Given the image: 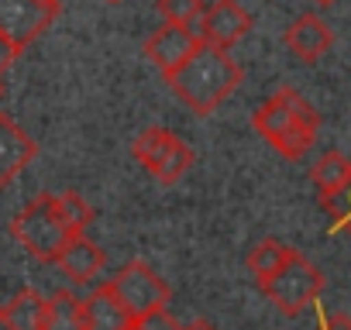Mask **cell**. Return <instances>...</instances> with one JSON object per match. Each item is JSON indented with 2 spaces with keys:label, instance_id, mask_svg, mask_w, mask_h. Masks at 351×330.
Returning <instances> with one entry per match:
<instances>
[{
  "label": "cell",
  "instance_id": "8992f818",
  "mask_svg": "<svg viewBox=\"0 0 351 330\" xmlns=\"http://www.w3.org/2000/svg\"><path fill=\"white\" fill-rule=\"evenodd\" d=\"M107 285L114 289V296L121 299V306L128 309V316H131L134 323H141V320H148L152 313L165 309V306H169V296H172L169 282L158 279V272H155L152 265H145V262H128V265H121L117 275L107 279Z\"/></svg>",
  "mask_w": 351,
  "mask_h": 330
},
{
  "label": "cell",
  "instance_id": "4fadbf2b",
  "mask_svg": "<svg viewBox=\"0 0 351 330\" xmlns=\"http://www.w3.org/2000/svg\"><path fill=\"white\" fill-rule=\"evenodd\" d=\"M83 309H86V330H128V327L134 323L107 282L97 285V289L83 299Z\"/></svg>",
  "mask_w": 351,
  "mask_h": 330
},
{
  "label": "cell",
  "instance_id": "2e32d148",
  "mask_svg": "<svg viewBox=\"0 0 351 330\" xmlns=\"http://www.w3.org/2000/svg\"><path fill=\"white\" fill-rule=\"evenodd\" d=\"M45 330H86V309L83 299L69 289L56 292L49 299V313H45Z\"/></svg>",
  "mask_w": 351,
  "mask_h": 330
},
{
  "label": "cell",
  "instance_id": "5b68a950",
  "mask_svg": "<svg viewBox=\"0 0 351 330\" xmlns=\"http://www.w3.org/2000/svg\"><path fill=\"white\" fill-rule=\"evenodd\" d=\"M131 155L145 165V173L158 183H180L190 165H193V148L169 127H148L131 141Z\"/></svg>",
  "mask_w": 351,
  "mask_h": 330
},
{
  "label": "cell",
  "instance_id": "52a82bcc",
  "mask_svg": "<svg viewBox=\"0 0 351 330\" xmlns=\"http://www.w3.org/2000/svg\"><path fill=\"white\" fill-rule=\"evenodd\" d=\"M62 4L56 0H0V31L21 52L59 18Z\"/></svg>",
  "mask_w": 351,
  "mask_h": 330
},
{
  "label": "cell",
  "instance_id": "ffe728a7",
  "mask_svg": "<svg viewBox=\"0 0 351 330\" xmlns=\"http://www.w3.org/2000/svg\"><path fill=\"white\" fill-rule=\"evenodd\" d=\"M320 210L330 217V231L334 234H348L351 238V179H348V186L334 196V200H327V203H320Z\"/></svg>",
  "mask_w": 351,
  "mask_h": 330
},
{
  "label": "cell",
  "instance_id": "5bb4252c",
  "mask_svg": "<svg viewBox=\"0 0 351 330\" xmlns=\"http://www.w3.org/2000/svg\"><path fill=\"white\" fill-rule=\"evenodd\" d=\"M49 299L35 289H21L8 306H0V323L8 330H45Z\"/></svg>",
  "mask_w": 351,
  "mask_h": 330
},
{
  "label": "cell",
  "instance_id": "e0dca14e",
  "mask_svg": "<svg viewBox=\"0 0 351 330\" xmlns=\"http://www.w3.org/2000/svg\"><path fill=\"white\" fill-rule=\"evenodd\" d=\"M289 251H293V248H286L282 241H276V238H265V241H258V244L248 251L245 265H248V272H252L258 282H265L269 275H276V272L282 268V262L289 258Z\"/></svg>",
  "mask_w": 351,
  "mask_h": 330
},
{
  "label": "cell",
  "instance_id": "30bf717a",
  "mask_svg": "<svg viewBox=\"0 0 351 330\" xmlns=\"http://www.w3.org/2000/svg\"><path fill=\"white\" fill-rule=\"evenodd\" d=\"M38 155V144L32 141V134L11 120L8 114H0V190L11 186Z\"/></svg>",
  "mask_w": 351,
  "mask_h": 330
},
{
  "label": "cell",
  "instance_id": "8fae6325",
  "mask_svg": "<svg viewBox=\"0 0 351 330\" xmlns=\"http://www.w3.org/2000/svg\"><path fill=\"white\" fill-rule=\"evenodd\" d=\"M282 42H286V49H289L300 62L313 66V62L334 45V31H330V25H327L324 18H317V14H300V18L286 28Z\"/></svg>",
  "mask_w": 351,
  "mask_h": 330
},
{
  "label": "cell",
  "instance_id": "7c38bea8",
  "mask_svg": "<svg viewBox=\"0 0 351 330\" xmlns=\"http://www.w3.org/2000/svg\"><path fill=\"white\" fill-rule=\"evenodd\" d=\"M104 262H107V255L86 238V234H76L66 248H62V255H59V268H62V275L66 279H73L76 285H90L100 272H104Z\"/></svg>",
  "mask_w": 351,
  "mask_h": 330
},
{
  "label": "cell",
  "instance_id": "277c9868",
  "mask_svg": "<svg viewBox=\"0 0 351 330\" xmlns=\"http://www.w3.org/2000/svg\"><path fill=\"white\" fill-rule=\"evenodd\" d=\"M258 289L269 296V303L282 316H296L306 306H313L317 296L324 292V272L306 255L289 251V258L282 262V268L276 275H269L265 282H258Z\"/></svg>",
  "mask_w": 351,
  "mask_h": 330
},
{
  "label": "cell",
  "instance_id": "9a60e30c",
  "mask_svg": "<svg viewBox=\"0 0 351 330\" xmlns=\"http://www.w3.org/2000/svg\"><path fill=\"white\" fill-rule=\"evenodd\" d=\"M310 179H313V186H317V200H320V203L334 200V196L348 186V179H351V158H344L341 151L327 148V151L313 162Z\"/></svg>",
  "mask_w": 351,
  "mask_h": 330
},
{
  "label": "cell",
  "instance_id": "44dd1931",
  "mask_svg": "<svg viewBox=\"0 0 351 330\" xmlns=\"http://www.w3.org/2000/svg\"><path fill=\"white\" fill-rule=\"evenodd\" d=\"M128 330H183V323L176 320L169 309H158V313H152L148 320H141V323H131Z\"/></svg>",
  "mask_w": 351,
  "mask_h": 330
},
{
  "label": "cell",
  "instance_id": "7402d4cb",
  "mask_svg": "<svg viewBox=\"0 0 351 330\" xmlns=\"http://www.w3.org/2000/svg\"><path fill=\"white\" fill-rule=\"evenodd\" d=\"M18 55H21V49H18L4 31H0V83H4V73L14 66V59H18Z\"/></svg>",
  "mask_w": 351,
  "mask_h": 330
},
{
  "label": "cell",
  "instance_id": "83f0119b",
  "mask_svg": "<svg viewBox=\"0 0 351 330\" xmlns=\"http://www.w3.org/2000/svg\"><path fill=\"white\" fill-rule=\"evenodd\" d=\"M56 4H62V0H56Z\"/></svg>",
  "mask_w": 351,
  "mask_h": 330
},
{
  "label": "cell",
  "instance_id": "603a6c76",
  "mask_svg": "<svg viewBox=\"0 0 351 330\" xmlns=\"http://www.w3.org/2000/svg\"><path fill=\"white\" fill-rule=\"evenodd\" d=\"M317 330H351V320H348L344 313H330V316H324V313H320Z\"/></svg>",
  "mask_w": 351,
  "mask_h": 330
},
{
  "label": "cell",
  "instance_id": "484cf974",
  "mask_svg": "<svg viewBox=\"0 0 351 330\" xmlns=\"http://www.w3.org/2000/svg\"><path fill=\"white\" fill-rule=\"evenodd\" d=\"M107 4H121V0H107Z\"/></svg>",
  "mask_w": 351,
  "mask_h": 330
},
{
  "label": "cell",
  "instance_id": "4316f807",
  "mask_svg": "<svg viewBox=\"0 0 351 330\" xmlns=\"http://www.w3.org/2000/svg\"><path fill=\"white\" fill-rule=\"evenodd\" d=\"M0 97H4V83H0Z\"/></svg>",
  "mask_w": 351,
  "mask_h": 330
},
{
  "label": "cell",
  "instance_id": "ac0fdd59",
  "mask_svg": "<svg viewBox=\"0 0 351 330\" xmlns=\"http://www.w3.org/2000/svg\"><path fill=\"white\" fill-rule=\"evenodd\" d=\"M204 11H207L204 0H158V14H162V21L186 25V28H193L197 35H200Z\"/></svg>",
  "mask_w": 351,
  "mask_h": 330
},
{
  "label": "cell",
  "instance_id": "9c48e42d",
  "mask_svg": "<svg viewBox=\"0 0 351 330\" xmlns=\"http://www.w3.org/2000/svg\"><path fill=\"white\" fill-rule=\"evenodd\" d=\"M248 31H252V14L238 4V0H214V4L204 11L200 38L214 49L231 52V45H238Z\"/></svg>",
  "mask_w": 351,
  "mask_h": 330
},
{
  "label": "cell",
  "instance_id": "cb8c5ba5",
  "mask_svg": "<svg viewBox=\"0 0 351 330\" xmlns=\"http://www.w3.org/2000/svg\"><path fill=\"white\" fill-rule=\"evenodd\" d=\"M183 330H217V327L207 323V320H197V323H190V327H183Z\"/></svg>",
  "mask_w": 351,
  "mask_h": 330
},
{
  "label": "cell",
  "instance_id": "d4e9b609",
  "mask_svg": "<svg viewBox=\"0 0 351 330\" xmlns=\"http://www.w3.org/2000/svg\"><path fill=\"white\" fill-rule=\"evenodd\" d=\"M317 4H324V8H330V4H337V0H317Z\"/></svg>",
  "mask_w": 351,
  "mask_h": 330
},
{
  "label": "cell",
  "instance_id": "ba28073f",
  "mask_svg": "<svg viewBox=\"0 0 351 330\" xmlns=\"http://www.w3.org/2000/svg\"><path fill=\"white\" fill-rule=\"evenodd\" d=\"M200 42H204V38H200L193 28L162 21V25L148 35V42H145V59H148L162 76H169V73H176V69H180V66L200 49Z\"/></svg>",
  "mask_w": 351,
  "mask_h": 330
},
{
  "label": "cell",
  "instance_id": "d6986e66",
  "mask_svg": "<svg viewBox=\"0 0 351 330\" xmlns=\"http://www.w3.org/2000/svg\"><path fill=\"white\" fill-rule=\"evenodd\" d=\"M56 207H59V214H62V220L69 224V231L73 234H83L90 224H93V207L80 196V193H59L56 196Z\"/></svg>",
  "mask_w": 351,
  "mask_h": 330
},
{
  "label": "cell",
  "instance_id": "7a4b0ae2",
  "mask_svg": "<svg viewBox=\"0 0 351 330\" xmlns=\"http://www.w3.org/2000/svg\"><path fill=\"white\" fill-rule=\"evenodd\" d=\"M252 127L282 155V158H303L313 144H317V131H320V114L313 110V103L296 90V86H282L279 93H272L255 114H252Z\"/></svg>",
  "mask_w": 351,
  "mask_h": 330
},
{
  "label": "cell",
  "instance_id": "6da1fadb",
  "mask_svg": "<svg viewBox=\"0 0 351 330\" xmlns=\"http://www.w3.org/2000/svg\"><path fill=\"white\" fill-rule=\"evenodd\" d=\"M245 79V69L224 52L214 49L207 42H200V49L165 76V83L172 86V93L180 97L197 117H210Z\"/></svg>",
  "mask_w": 351,
  "mask_h": 330
},
{
  "label": "cell",
  "instance_id": "3957f363",
  "mask_svg": "<svg viewBox=\"0 0 351 330\" xmlns=\"http://www.w3.org/2000/svg\"><path fill=\"white\" fill-rule=\"evenodd\" d=\"M11 234H14V241H18L32 258L52 262V265L59 262L62 248L76 238V234L69 231V224L62 220V214H59L52 193L35 196V200L11 220Z\"/></svg>",
  "mask_w": 351,
  "mask_h": 330
}]
</instances>
